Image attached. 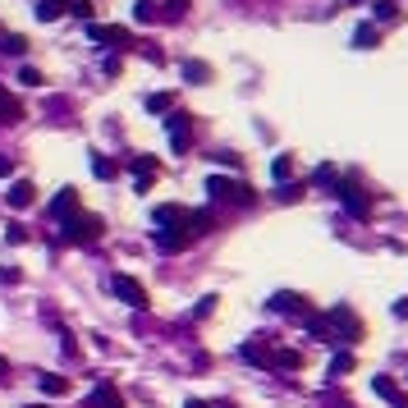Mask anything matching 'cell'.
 <instances>
[{"label":"cell","mask_w":408,"mask_h":408,"mask_svg":"<svg viewBox=\"0 0 408 408\" xmlns=\"http://www.w3.org/2000/svg\"><path fill=\"white\" fill-rule=\"evenodd\" d=\"M97 234H101V220H97V216H74V220L64 225V239L69 243H97Z\"/></svg>","instance_id":"1"},{"label":"cell","mask_w":408,"mask_h":408,"mask_svg":"<svg viewBox=\"0 0 408 408\" xmlns=\"http://www.w3.org/2000/svg\"><path fill=\"white\" fill-rule=\"evenodd\" d=\"M110 289H115V294H120L129 307H147V289L138 285L133 275H115V280H110Z\"/></svg>","instance_id":"2"},{"label":"cell","mask_w":408,"mask_h":408,"mask_svg":"<svg viewBox=\"0 0 408 408\" xmlns=\"http://www.w3.org/2000/svg\"><path fill=\"white\" fill-rule=\"evenodd\" d=\"M372 390H377V394H381V399H385L390 408H408V394L399 390V385H394L390 377H372Z\"/></svg>","instance_id":"3"},{"label":"cell","mask_w":408,"mask_h":408,"mask_svg":"<svg viewBox=\"0 0 408 408\" xmlns=\"http://www.w3.org/2000/svg\"><path fill=\"white\" fill-rule=\"evenodd\" d=\"M207 188H212L216 197H239V202H248V188H243V183H229V179H220V175H216V179H207Z\"/></svg>","instance_id":"4"},{"label":"cell","mask_w":408,"mask_h":408,"mask_svg":"<svg viewBox=\"0 0 408 408\" xmlns=\"http://www.w3.org/2000/svg\"><path fill=\"white\" fill-rule=\"evenodd\" d=\"M74 212H78V193H74V188H64V193L51 202V216H60V220H74Z\"/></svg>","instance_id":"5"},{"label":"cell","mask_w":408,"mask_h":408,"mask_svg":"<svg viewBox=\"0 0 408 408\" xmlns=\"http://www.w3.org/2000/svg\"><path fill=\"white\" fill-rule=\"evenodd\" d=\"M92 408H124V399H120L115 385H97V390H92Z\"/></svg>","instance_id":"6"},{"label":"cell","mask_w":408,"mask_h":408,"mask_svg":"<svg viewBox=\"0 0 408 408\" xmlns=\"http://www.w3.org/2000/svg\"><path fill=\"white\" fill-rule=\"evenodd\" d=\"M170 142H175V151L188 147V115H170Z\"/></svg>","instance_id":"7"},{"label":"cell","mask_w":408,"mask_h":408,"mask_svg":"<svg viewBox=\"0 0 408 408\" xmlns=\"http://www.w3.org/2000/svg\"><path fill=\"white\" fill-rule=\"evenodd\" d=\"M64 5H69V0H37V10H32V14L42 18V23H51V18L64 14Z\"/></svg>","instance_id":"8"},{"label":"cell","mask_w":408,"mask_h":408,"mask_svg":"<svg viewBox=\"0 0 408 408\" xmlns=\"http://www.w3.org/2000/svg\"><path fill=\"white\" fill-rule=\"evenodd\" d=\"M188 212L183 207H156V225H183Z\"/></svg>","instance_id":"9"},{"label":"cell","mask_w":408,"mask_h":408,"mask_svg":"<svg viewBox=\"0 0 408 408\" xmlns=\"http://www.w3.org/2000/svg\"><path fill=\"white\" fill-rule=\"evenodd\" d=\"M32 193H37V188H32L28 179H18L14 188H10V207H28V202H32Z\"/></svg>","instance_id":"10"},{"label":"cell","mask_w":408,"mask_h":408,"mask_svg":"<svg viewBox=\"0 0 408 408\" xmlns=\"http://www.w3.org/2000/svg\"><path fill=\"white\" fill-rule=\"evenodd\" d=\"M335 193L344 197V207H348V212H353V216H367V202H363V197H358V188H335Z\"/></svg>","instance_id":"11"},{"label":"cell","mask_w":408,"mask_h":408,"mask_svg":"<svg viewBox=\"0 0 408 408\" xmlns=\"http://www.w3.org/2000/svg\"><path fill=\"white\" fill-rule=\"evenodd\" d=\"M97 42H129V28H92Z\"/></svg>","instance_id":"12"},{"label":"cell","mask_w":408,"mask_h":408,"mask_svg":"<svg viewBox=\"0 0 408 408\" xmlns=\"http://www.w3.org/2000/svg\"><path fill=\"white\" fill-rule=\"evenodd\" d=\"M133 170H138V183H147V179H151V170H156V156H138Z\"/></svg>","instance_id":"13"},{"label":"cell","mask_w":408,"mask_h":408,"mask_svg":"<svg viewBox=\"0 0 408 408\" xmlns=\"http://www.w3.org/2000/svg\"><path fill=\"white\" fill-rule=\"evenodd\" d=\"M42 390H46V394H64V390H69V381H64V377H51V372H46V377H42Z\"/></svg>","instance_id":"14"},{"label":"cell","mask_w":408,"mask_h":408,"mask_svg":"<svg viewBox=\"0 0 408 408\" xmlns=\"http://www.w3.org/2000/svg\"><path fill=\"white\" fill-rule=\"evenodd\" d=\"M298 363H303V358L294 353V348H285V353H275V367H285V372H294Z\"/></svg>","instance_id":"15"},{"label":"cell","mask_w":408,"mask_h":408,"mask_svg":"<svg viewBox=\"0 0 408 408\" xmlns=\"http://www.w3.org/2000/svg\"><path fill=\"white\" fill-rule=\"evenodd\" d=\"M271 175H275V179H289V175H294V161H289V156H275Z\"/></svg>","instance_id":"16"},{"label":"cell","mask_w":408,"mask_h":408,"mask_svg":"<svg viewBox=\"0 0 408 408\" xmlns=\"http://www.w3.org/2000/svg\"><path fill=\"white\" fill-rule=\"evenodd\" d=\"M271 307H275V312H294V307H298V298H294V294H275Z\"/></svg>","instance_id":"17"},{"label":"cell","mask_w":408,"mask_h":408,"mask_svg":"<svg viewBox=\"0 0 408 408\" xmlns=\"http://www.w3.org/2000/svg\"><path fill=\"white\" fill-rule=\"evenodd\" d=\"M18 83H28V88H42V74H37L32 64H23V69H18Z\"/></svg>","instance_id":"18"},{"label":"cell","mask_w":408,"mask_h":408,"mask_svg":"<svg viewBox=\"0 0 408 408\" xmlns=\"http://www.w3.org/2000/svg\"><path fill=\"white\" fill-rule=\"evenodd\" d=\"M353 42H358V46H372V42H377V28H372V23H363V28L353 32Z\"/></svg>","instance_id":"19"},{"label":"cell","mask_w":408,"mask_h":408,"mask_svg":"<svg viewBox=\"0 0 408 408\" xmlns=\"http://www.w3.org/2000/svg\"><path fill=\"white\" fill-rule=\"evenodd\" d=\"M353 367V353H335V363H331V377H340V372H348Z\"/></svg>","instance_id":"20"},{"label":"cell","mask_w":408,"mask_h":408,"mask_svg":"<svg viewBox=\"0 0 408 408\" xmlns=\"http://www.w3.org/2000/svg\"><path fill=\"white\" fill-rule=\"evenodd\" d=\"M92 170H97L101 179H110V175H115V161H106V156H97V161H92Z\"/></svg>","instance_id":"21"},{"label":"cell","mask_w":408,"mask_h":408,"mask_svg":"<svg viewBox=\"0 0 408 408\" xmlns=\"http://www.w3.org/2000/svg\"><path fill=\"white\" fill-rule=\"evenodd\" d=\"M372 14H377V18H394V0H377Z\"/></svg>","instance_id":"22"},{"label":"cell","mask_w":408,"mask_h":408,"mask_svg":"<svg viewBox=\"0 0 408 408\" xmlns=\"http://www.w3.org/2000/svg\"><path fill=\"white\" fill-rule=\"evenodd\" d=\"M147 110H170V92H156V97H147Z\"/></svg>","instance_id":"23"},{"label":"cell","mask_w":408,"mask_h":408,"mask_svg":"<svg viewBox=\"0 0 408 408\" xmlns=\"http://www.w3.org/2000/svg\"><path fill=\"white\" fill-rule=\"evenodd\" d=\"M147 18H156V5H151V0H138V23H147Z\"/></svg>","instance_id":"24"},{"label":"cell","mask_w":408,"mask_h":408,"mask_svg":"<svg viewBox=\"0 0 408 408\" xmlns=\"http://www.w3.org/2000/svg\"><path fill=\"white\" fill-rule=\"evenodd\" d=\"M5 51H14V55H23V51H28V42H23V37H5Z\"/></svg>","instance_id":"25"},{"label":"cell","mask_w":408,"mask_h":408,"mask_svg":"<svg viewBox=\"0 0 408 408\" xmlns=\"http://www.w3.org/2000/svg\"><path fill=\"white\" fill-rule=\"evenodd\" d=\"M69 10H74L78 18H92V5H88V0H69Z\"/></svg>","instance_id":"26"},{"label":"cell","mask_w":408,"mask_h":408,"mask_svg":"<svg viewBox=\"0 0 408 408\" xmlns=\"http://www.w3.org/2000/svg\"><path fill=\"white\" fill-rule=\"evenodd\" d=\"M183 74H188V78H207V64H193V60H188V64H183Z\"/></svg>","instance_id":"27"},{"label":"cell","mask_w":408,"mask_h":408,"mask_svg":"<svg viewBox=\"0 0 408 408\" xmlns=\"http://www.w3.org/2000/svg\"><path fill=\"white\" fill-rule=\"evenodd\" d=\"M10 170H14V161H10V156H0V179H5Z\"/></svg>","instance_id":"28"},{"label":"cell","mask_w":408,"mask_h":408,"mask_svg":"<svg viewBox=\"0 0 408 408\" xmlns=\"http://www.w3.org/2000/svg\"><path fill=\"white\" fill-rule=\"evenodd\" d=\"M183 408H207V404H202V399H188V404H183Z\"/></svg>","instance_id":"29"},{"label":"cell","mask_w":408,"mask_h":408,"mask_svg":"<svg viewBox=\"0 0 408 408\" xmlns=\"http://www.w3.org/2000/svg\"><path fill=\"white\" fill-rule=\"evenodd\" d=\"M0 381H5V358H0Z\"/></svg>","instance_id":"30"},{"label":"cell","mask_w":408,"mask_h":408,"mask_svg":"<svg viewBox=\"0 0 408 408\" xmlns=\"http://www.w3.org/2000/svg\"><path fill=\"white\" fill-rule=\"evenodd\" d=\"M216 408H234V404H216Z\"/></svg>","instance_id":"31"},{"label":"cell","mask_w":408,"mask_h":408,"mask_svg":"<svg viewBox=\"0 0 408 408\" xmlns=\"http://www.w3.org/2000/svg\"><path fill=\"white\" fill-rule=\"evenodd\" d=\"M32 408H46V404H32Z\"/></svg>","instance_id":"32"}]
</instances>
